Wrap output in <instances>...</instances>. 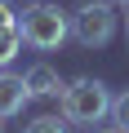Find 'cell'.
<instances>
[{
    "label": "cell",
    "mask_w": 129,
    "mask_h": 133,
    "mask_svg": "<svg viewBox=\"0 0 129 133\" xmlns=\"http://www.w3.org/2000/svg\"><path fill=\"white\" fill-rule=\"evenodd\" d=\"M18 36L36 53H53L71 36V14L62 5H53V0H31V5L18 14Z\"/></svg>",
    "instance_id": "6da1fadb"
},
{
    "label": "cell",
    "mask_w": 129,
    "mask_h": 133,
    "mask_svg": "<svg viewBox=\"0 0 129 133\" xmlns=\"http://www.w3.org/2000/svg\"><path fill=\"white\" fill-rule=\"evenodd\" d=\"M58 115L67 124H80V129H94L102 115H111V89L94 76H80L71 80L67 89L58 93Z\"/></svg>",
    "instance_id": "7a4b0ae2"
},
{
    "label": "cell",
    "mask_w": 129,
    "mask_h": 133,
    "mask_svg": "<svg viewBox=\"0 0 129 133\" xmlns=\"http://www.w3.org/2000/svg\"><path fill=\"white\" fill-rule=\"evenodd\" d=\"M71 36L85 49L111 44V36H116V9L107 5V0H85V5L71 14Z\"/></svg>",
    "instance_id": "3957f363"
},
{
    "label": "cell",
    "mask_w": 129,
    "mask_h": 133,
    "mask_svg": "<svg viewBox=\"0 0 129 133\" xmlns=\"http://www.w3.org/2000/svg\"><path fill=\"white\" fill-rule=\"evenodd\" d=\"M31 102V89L22 76H9V71H0V120H14L22 115V107Z\"/></svg>",
    "instance_id": "277c9868"
},
{
    "label": "cell",
    "mask_w": 129,
    "mask_h": 133,
    "mask_svg": "<svg viewBox=\"0 0 129 133\" xmlns=\"http://www.w3.org/2000/svg\"><path fill=\"white\" fill-rule=\"evenodd\" d=\"M22 80H27L31 98H58L62 89H67V80H62L58 66H49V62H31L27 71H22Z\"/></svg>",
    "instance_id": "5b68a950"
},
{
    "label": "cell",
    "mask_w": 129,
    "mask_h": 133,
    "mask_svg": "<svg viewBox=\"0 0 129 133\" xmlns=\"http://www.w3.org/2000/svg\"><path fill=\"white\" fill-rule=\"evenodd\" d=\"M22 53V36H18V27H5L0 31V71H9V62Z\"/></svg>",
    "instance_id": "8992f818"
},
{
    "label": "cell",
    "mask_w": 129,
    "mask_h": 133,
    "mask_svg": "<svg viewBox=\"0 0 129 133\" xmlns=\"http://www.w3.org/2000/svg\"><path fill=\"white\" fill-rule=\"evenodd\" d=\"M22 133H71V124L62 120V115H36Z\"/></svg>",
    "instance_id": "52a82bcc"
},
{
    "label": "cell",
    "mask_w": 129,
    "mask_h": 133,
    "mask_svg": "<svg viewBox=\"0 0 129 133\" xmlns=\"http://www.w3.org/2000/svg\"><path fill=\"white\" fill-rule=\"evenodd\" d=\"M111 120H116V124L129 133V89H125L120 98H111Z\"/></svg>",
    "instance_id": "ba28073f"
},
{
    "label": "cell",
    "mask_w": 129,
    "mask_h": 133,
    "mask_svg": "<svg viewBox=\"0 0 129 133\" xmlns=\"http://www.w3.org/2000/svg\"><path fill=\"white\" fill-rule=\"evenodd\" d=\"M5 27H18V14L9 9V0H0V31Z\"/></svg>",
    "instance_id": "9c48e42d"
},
{
    "label": "cell",
    "mask_w": 129,
    "mask_h": 133,
    "mask_svg": "<svg viewBox=\"0 0 129 133\" xmlns=\"http://www.w3.org/2000/svg\"><path fill=\"white\" fill-rule=\"evenodd\" d=\"M94 133H125L120 124H107V129H94Z\"/></svg>",
    "instance_id": "30bf717a"
},
{
    "label": "cell",
    "mask_w": 129,
    "mask_h": 133,
    "mask_svg": "<svg viewBox=\"0 0 129 133\" xmlns=\"http://www.w3.org/2000/svg\"><path fill=\"white\" fill-rule=\"evenodd\" d=\"M125 5H129V0H125Z\"/></svg>",
    "instance_id": "8fae6325"
}]
</instances>
